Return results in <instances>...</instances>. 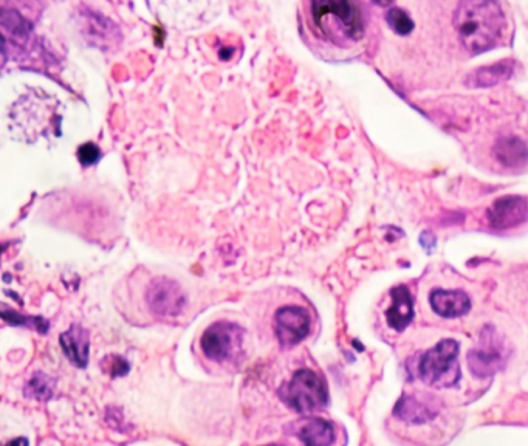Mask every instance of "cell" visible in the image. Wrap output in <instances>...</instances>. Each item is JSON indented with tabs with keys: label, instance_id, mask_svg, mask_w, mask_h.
<instances>
[{
	"label": "cell",
	"instance_id": "6da1fadb",
	"mask_svg": "<svg viewBox=\"0 0 528 446\" xmlns=\"http://www.w3.org/2000/svg\"><path fill=\"white\" fill-rule=\"evenodd\" d=\"M453 21L463 49L471 55L493 49L504 33V11L496 0H462Z\"/></svg>",
	"mask_w": 528,
	"mask_h": 446
},
{
	"label": "cell",
	"instance_id": "7a4b0ae2",
	"mask_svg": "<svg viewBox=\"0 0 528 446\" xmlns=\"http://www.w3.org/2000/svg\"><path fill=\"white\" fill-rule=\"evenodd\" d=\"M312 16L316 27L338 45L363 38V19L352 0H312Z\"/></svg>",
	"mask_w": 528,
	"mask_h": 446
},
{
	"label": "cell",
	"instance_id": "3957f363",
	"mask_svg": "<svg viewBox=\"0 0 528 446\" xmlns=\"http://www.w3.org/2000/svg\"><path fill=\"white\" fill-rule=\"evenodd\" d=\"M279 395L288 408H292L299 414L323 411L329 403L326 383L310 369L296 372L290 383L282 386Z\"/></svg>",
	"mask_w": 528,
	"mask_h": 446
},
{
	"label": "cell",
	"instance_id": "277c9868",
	"mask_svg": "<svg viewBox=\"0 0 528 446\" xmlns=\"http://www.w3.org/2000/svg\"><path fill=\"white\" fill-rule=\"evenodd\" d=\"M459 344L443 340L423 355L419 363V375L423 383L437 388L456 385L460 378Z\"/></svg>",
	"mask_w": 528,
	"mask_h": 446
},
{
	"label": "cell",
	"instance_id": "5b68a950",
	"mask_svg": "<svg viewBox=\"0 0 528 446\" xmlns=\"http://www.w3.org/2000/svg\"><path fill=\"white\" fill-rule=\"evenodd\" d=\"M244 329L230 321H219L208 327L200 340L202 352L216 363L234 360L244 344Z\"/></svg>",
	"mask_w": 528,
	"mask_h": 446
},
{
	"label": "cell",
	"instance_id": "8992f818",
	"mask_svg": "<svg viewBox=\"0 0 528 446\" xmlns=\"http://www.w3.org/2000/svg\"><path fill=\"white\" fill-rule=\"evenodd\" d=\"M146 302L152 313L162 318L182 315L186 307V295L177 282L168 278H157L149 285Z\"/></svg>",
	"mask_w": 528,
	"mask_h": 446
},
{
	"label": "cell",
	"instance_id": "52a82bcc",
	"mask_svg": "<svg viewBox=\"0 0 528 446\" xmlns=\"http://www.w3.org/2000/svg\"><path fill=\"white\" fill-rule=\"evenodd\" d=\"M312 326L310 313L304 307L285 306L275 313V333L282 347H293L306 340Z\"/></svg>",
	"mask_w": 528,
	"mask_h": 446
},
{
	"label": "cell",
	"instance_id": "ba28073f",
	"mask_svg": "<svg viewBox=\"0 0 528 446\" xmlns=\"http://www.w3.org/2000/svg\"><path fill=\"white\" fill-rule=\"evenodd\" d=\"M480 347L471 350L468 354V366L477 377H490L504 368V347L494 333H482Z\"/></svg>",
	"mask_w": 528,
	"mask_h": 446
},
{
	"label": "cell",
	"instance_id": "9c48e42d",
	"mask_svg": "<svg viewBox=\"0 0 528 446\" xmlns=\"http://www.w3.org/2000/svg\"><path fill=\"white\" fill-rule=\"evenodd\" d=\"M528 220V200L524 197L508 196L496 200L488 210V222L498 230L518 227Z\"/></svg>",
	"mask_w": 528,
	"mask_h": 446
},
{
	"label": "cell",
	"instance_id": "30bf717a",
	"mask_svg": "<svg viewBox=\"0 0 528 446\" xmlns=\"http://www.w3.org/2000/svg\"><path fill=\"white\" fill-rule=\"evenodd\" d=\"M431 307L443 318H459L471 309V301L462 290H436L431 293Z\"/></svg>",
	"mask_w": 528,
	"mask_h": 446
},
{
	"label": "cell",
	"instance_id": "8fae6325",
	"mask_svg": "<svg viewBox=\"0 0 528 446\" xmlns=\"http://www.w3.org/2000/svg\"><path fill=\"white\" fill-rule=\"evenodd\" d=\"M64 354L70 363L78 368H86L89 363V332L78 324H73L67 332L59 338Z\"/></svg>",
	"mask_w": 528,
	"mask_h": 446
},
{
	"label": "cell",
	"instance_id": "7c38bea8",
	"mask_svg": "<svg viewBox=\"0 0 528 446\" xmlns=\"http://www.w3.org/2000/svg\"><path fill=\"white\" fill-rule=\"evenodd\" d=\"M287 429H293V436L306 445H330L335 439L333 426L323 419L301 420Z\"/></svg>",
	"mask_w": 528,
	"mask_h": 446
},
{
	"label": "cell",
	"instance_id": "4fadbf2b",
	"mask_svg": "<svg viewBox=\"0 0 528 446\" xmlns=\"http://www.w3.org/2000/svg\"><path fill=\"white\" fill-rule=\"evenodd\" d=\"M392 306L388 310V324L397 332H402L414 318V304L411 293L406 287L400 285L391 292Z\"/></svg>",
	"mask_w": 528,
	"mask_h": 446
},
{
	"label": "cell",
	"instance_id": "5bb4252c",
	"mask_svg": "<svg viewBox=\"0 0 528 446\" xmlns=\"http://www.w3.org/2000/svg\"><path fill=\"white\" fill-rule=\"evenodd\" d=\"M394 414L403 422L422 425V423H428L429 420L436 419L437 411L432 406H429L428 403L420 400V398L405 395V397L400 398V402L395 406Z\"/></svg>",
	"mask_w": 528,
	"mask_h": 446
},
{
	"label": "cell",
	"instance_id": "9a60e30c",
	"mask_svg": "<svg viewBox=\"0 0 528 446\" xmlns=\"http://www.w3.org/2000/svg\"><path fill=\"white\" fill-rule=\"evenodd\" d=\"M494 152L499 162L504 163L505 166L524 165L528 158L527 146L518 138H505L499 141Z\"/></svg>",
	"mask_w": 528,
	"mask_h": 446
},
{
	"label": "cell",
	"instance_id": "2e32d148",
	"mask_svg": "<svg viewBox=\"0 0 528 446\" xmlns=\"http://www.w3.org/2000/svg\"><path fill=\"white\" fill-rule=\"evenodd\" d=\"M511 72H513V67L511 64H496V66L484 67V69L477 70L470 79H468V84L470 86L476 87H490L494 84L501 83L504 79L510 78Z\"/></svg>",
	"mask_w": 528,
	"mask_h": 446
},
{
	"label": "cell",
	"instance_id": "e0dca14e",
	"mask_svg": "<svg viewBox=\"0 0 528 446\" xmlns=\"http://www.w3.org/2000/svg\"><path fill=\"white\" fill-rule=\"evenodd\" d=\"M53 391H55V381L48 378L47 375L36 374L28 381L25 394L28 397L36 398V400H48V398H52Z\"/></svg>",
	"mask_w": 528,
	"mask_h": 446
},
{
	"label": "cell",
	"instance_id": "ac0fdd59",
	"mask_svg": "<svg viewBox=\"0 0 528 446\" xmlns=\"http://www.w3.org/2000/svg\"><path fill=\"white\" fill-rule=\"evenodd\" d=\"M386 19H388L389 27L395 33H398V35L406 36L414 30V22H412V19L409 18L405 11L398 10V8L389 11L388 18Z\"/></svg>",
	"mask_w": 528,
	"mask_h": 446
},
{
	"label": "cell",
	"instance_id": "d6986e66",
	"mask_svg": "<svg viewBox=\"0 0 528 446\" xmlns=\"http://www.w3.org/2000/svg\"><path fill=\"white\" fill-rule=\"evenodd\" d=\"M103 369L107 374L112 375V377H121V375H126L127 371L131 369L129 363L123 358L117 357V355H112V357L104 358Z\"/></svg>",
	"mask_w": 528,
	"mask_h": 446
},
{
	"label": "cell",
	"instance_id": "ffe728a7",
	"mask_svg": "<svg viewBox=\"0 0 528 446\" xmlns=\"http://www.w3.org/2000/svg\"><path fill=\"white\" fill-rule=\"evenodd\" d=\"M78 157L83 165H93L101 157L100 149H98V146L93 145V143H87V145L79 148Z\"/></svg>",
	"mask_w": 528,
	"mask_h": 446
},
{
	"label": "cell",
	"instance_id": "44dd1931",
	"mask_svg": "<svg viewBox=\"0 0 528 446\" xmlns=\"http://www.w3.org/2000/svg\"><path fill=\"white\" fill-rule=\"evenodd\" d=\"M420 242L428 250V248H434V245H436V237L432 236L431 233H423Z\"/></svg>",
	"mask_w": 528,
	"mask_h": 446
},
{
	"label": "cell",
	"instance_id": "7402d4cb",
	"mask_svg": "<svg viewBox=\"0 0 528 446\" xmlns=\"http://www.w3.org/2000/svg\"><path fill=\"white\" fill-rule=\"evenodd\" d=\"M375 5H380V7H388L391 4L392 0H372Z\"/></svg>",
	"mask_w": 528,
	"mask_h": 446
}]
</instances>
